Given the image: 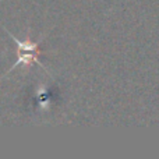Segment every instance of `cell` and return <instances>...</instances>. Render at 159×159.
<instances>
[{
	"mask_svg": "<svg viewBox=\"0 0 159 159\" xmlns=\"http://www.w3.org/2000/svg\"><path fill=\"white\" fill-rule=\"evenodd\" d=\"M8 35H10V38L17 43V57H18V60L11 66V69L8 70V71H11L13 69H16V67L21 63H24V64L36 63V64H39L42 69H45V66L41 64V61H39V59H38V56H39V43H41V41H38V42L24 41L22 42V41H18L13 34L8 32Z\"/></svg>",
	"mask_w": 159,
	"mask_h": 159,
	"instance_id": "obj_1",
	"label": "cell"
}]
</instances>
